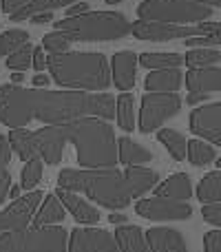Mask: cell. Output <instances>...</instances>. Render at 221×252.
<instances>
[{
    "mask_svg": "<svg viewBox=\"0 0 221 252\" xmlns=\"http://www.w3.org/2000/svg\"><path fill=\"white\" fill-rule=\"evenodd\" d=\"M80 118H115V97L109 93L87 91H49V89H22L18 84L0 87V124L9 128H27L38 120L44 126L64 124Z\"/></svg>",
    "mask_w": 221,
    "mask_h": 252,
    "instance_id": "6da1fadb",
    "label": "cell"
},
{
    "mask_svg": "<svg viewBox=\"0 0 221 252\" xmlns=\"http://www.w3.org/2000/svg\"><path fill=\"white\" fill-rule=\"evenodd\" d=\"M29 144L33 159H44L49 166L60 164L66 144L75 146L82 168H115L117 164L115 130L100 118H80L29 130Z\"/></svg>",
    "mask_w": 221,
    "mask_h": 252,
    "instance_id": "7a4b0ae2",
    "label": "cell"
},
{
    "mask_svg": "<svg viewBox=\"0 0 221 252\" xmlns=\"http://www.w3.org/2000/svg\"><path fill=\"white\" fill-rule=\"evenodd\" d=\"M159 182V173L146 166L117 168H64L58 175V188L87 195L91 201L104 208H126L133 199L153 190Z\"/></svg>",
    "mask_w": 221,
    "mask_h": 252,
    "instance_id": "3957f363",
    "label": "cell"
},
{
    "mask_svg": "<svg viewBox=\"0 0 221 252\" xmlns=\"http://www.w3.org/2000/svg\"><path fill=\"white\" fill-rule=\"evenodd\" d=\"M47 69L60 89L97 93L111 87L109 60L102 53L64 51L47 56Z\"/></svg>",
    "mask_w": 221,
    "mask_h": 252,
    "instance_id": "277c9868",
    "label": "cell"
},
{
    "mask_svg": "<svg viewBox=\"0 0 221 252\" xmlns=\"http://www.w3.org/2000/svg\"><path fill=\"white\" fill-rule=\"evenodd\" d=\"M56 29L66 33L73 42H97L126 38L130 33V22L124 13L117 11H84L58 20Z\"/></svg>",
    "mask_w": 221,
    "mask_h": 252,
    "instance_id": "5b68a950",
    "label": "cell"
},
{
    "mask_svg": "<svg viewBox=\"0 0 221 252\" xmlns=\"http://www.w3.org/2000/svg\"><path fill=\"white\" fill-rule=\"evenodd\" d=\"M69 232L62 226L25 228L0 235V252H66Z\"/></svg>",
    "mask_w": 221,
    "mask_h": 252,
    "instance_id": "8992f818",
    "label": "cell"
},
{
    "mask_svg": "<svg viewBox=\"0 0 221 252\" xmlns=\"http://www.w3.org/2000/svg\"><path fill=\"white\" fill-rule=\"evenodd\" d=\"M213 11V7L190 0H142L137 7V18L151 22H168V25H188V22L208 20Z\"/></svg>",
    "mask_w": 221,
    "mask_h": 252,
    "instance_id": "52a82bcc",
    "label": "cell"
},
{
    "mask_svg": "<svg viewBox=\"0 0 221 252\" xmlns=\"http://www.w3.org/2000/svg\"><path fill=\"white\" fill-rule=\"evenodd\" d=\"M219 22H201V25H168V22H151L135 20L130 25V33L137 40H151V42H164V40H186L195 35H219Z\"/></svg>",
    "mask_w": 221,
    "mask_h": 252,
    "instance_id": "ba28073f",
    "label": "cell"
},
{
    "mask_svg": "<svg viewBox=\"0 0 221 252\" xmlns=\"http://www.w3.org/2000/svg\"><path fill=\"white\" fill-rule=\"evenodd\" d=\"M182 109V97L177 93H146L139 109V130H157L166 120L175 118Z\"/></svg>",
    "mask_w": 221,
    "mask_h": 252,
    "instance_id": "9c48e42d",
    "label": "cell"
},
{
    "mask_svg": "<svg viewBox=\"0 0 221 252\" xmlns=\"http://www.w3.org/2000/svg\"><path fill=\"white\" fill-rule=\"evenodd\" d=\"M135 213L151 221H184L190 219L192 208L188 201H175L166 197H146L135 204Z\"/></svg>",
    "mask_w": 221,
    "mask_h": 252,
    "instance_id": "30bf717a",
    "label": "cell"
},
{
    "mask_svg": "<svg viewBox=\"0 0 221 252\" xmlns=\"http://www.w3.org/2000/svg\"><path fill=\"white\" fill-rule=\"evenodd\" d=\"M42 201V192L31 190L25 197H18L4 210H0V235L2 232H18L29 226L33 213Z\"/></svg>",
    "mask_w": 221,
    "mask_h": 252,
    "instance_id": "8fae6325",
    "label": "cell"
},
{
    "mask_svg": "<svg viewBox=\"0 0 221 252\" xmlns=\"http://www.w3.org/2000/svg\"><path fill=\"white\" fill-rule=\"evenodd\" d=\"M66 252H120L109 230L102 228H75L66 241Z\"/></svg>",
    "mask_w": 221,
    "mask_h": 252,
    "instance_id": "7c38bea8",
    "label": "cell"
},
{
    "mask_svg": "<svg viewBox=\"0 0 221 252\" xmlns=\"http://www.w3.org/2000/svg\"><path fill=\"white\" fill-rule=\"evenodd\" d=\"M190 130L199 137L208 139L210 144H221V104L210 102L190 113Z\"/></svg>",
    "mask_w": 221,
    "mask_h": 252,
    "instance_id": "4fadbf2b",
    "label": "cell"
},
{
    "mask_svg": "<svg viewBox=\"0 0 221 252\" xmlns=\"http://www.w3.org/2000/svg\"><path fill=\"white\" fill-rule=\"evenodd\" d=\"M109 71L111 82L120 91H130L135 87V78H137V56L133 51H117L111 60Z\"/></svg>",
    "mask_w": 221,
    "mask_h": 252,
    "instance_id": "5bb4252c",
    "label": "cell"
},
{
    "mask_svg": "<svg viewBox=\"0 0 221 252\" xmlns=\"http://www.w3.org/2000/svg\"><path fill=\"white\" fill-rule=\"evenodd\" d=\"M144 239L151 252H188L186 239L175 228H151Z\"/></svg>",
    "mask_w": 221,
    "mask_h": 252,
    "instance_id": "9a60e30c",
    "label": "cell"
},
{
    "mask_svg": "<svg viewBox=\"0 0 221 252\" xmlns=\"http://www.w3.org/2000/svg\"><path fill=\"white\" fill-rule=\"evenodd\" d=\"M56 197L60 199V204L64 206V210H69L71 215L75 217V221L84 223V226H91V223H97L100 221V213L97 208H93L87 199L78 195V192H71V190H64V188H58Z\"/></svg>",
    "mask_w": 221,
    "mask_h": 252,
    "instance_id": "2e32d148",
    "label": "cell"
},
{
    "mask_svg": "<svg viewBox=\"0 0 221 252\" xmlns=\"http://www.w3.org/2000/svg\"><path fill=\"white\" fill-rule=\"evenodd\" d=\"M186 89L190 93H217L221 91V69L204 66V69L186 71Z\"/></svg>",
    "mask_w": 221,
    "mask_h": 252,
    "instance_id": "e0dca14e",
    "label": "cell"
},
{
    "mask_svg": "<svg viewBox=\"0 0 221 252\" xmlns=\"http://www.w3.org/2000/svg\"><path fill=\"white\" fill-rule=\"evenodd\" d=\"M184 82V75L179 69H157L151 71L144 80V87L148 93H175Z\"/></svg>",
    "mask_w": 221,
    "mask_h": 252,
    "instance_id": "ac0fdd59",
    "label": "cell"
},
{
    "mask_svg": "<svg viewBox=\"0 0 221 252\" xmlns=\"http://www.w3.org/2000/svg\"><path fill=\"white\" fill-rule=\"evenodd\" d=\"M190 195H192V184L186 173L173 175V177H168L155 188V197H166V199H175V201H188Z\"/></svg>",
    "mask_w": 221,
    "mask_h": 252,
    "instance_id": "d6986e66",
    "label": "cell"
},
{
    "mask_svg": "<svg viewBox=\"0 0 221 252\" xmlns=\"http://www.w3.org/2000/svg\"><path fill=\"white\" fill-rule=\"evenodd\" d=\"M153 159V153L144 148L142 144L133 142L130 137H120L117 139V161L126 166H144Z\"/></svg>",
    "mask_w": 221,
    "mask_h": 252,
    "instance_id": "ffe728a7",
    "label": "cell"
},
{
    "mask_svg": "<svg viewBox=\"0 0 221 252\" xmlns=\"http://www.w3.org/2000/svg\"><path fill=\"white\" fill-rule=\"evenodd\" d=\"M64 206L60 204L56 195H47L44 201L38 206V213H35L33 219V228H42V226H51V223H62L64 221Z\"/></svg>",
    "mask_w": 221,
    "mask_h": 252,
    "instance_id": "44dd1931",
    "label": "cell"
},
{
    "mask_svg": "<svg viewBox=\"0 0 221 252\" xmlns=\"http://www.w3.org/2000/svg\"><path fill=\"white\" fill-rule=\"evenodd\" d=\"M115 244L120 252H151L146 246V239H144V232L139 230L137 226H126L122 223L115 230Z\"/></svg>",
    "mask_w": 221,
    "mask_h": 252,
    "instance_id": "7402d4cb",
    "label": "cell"
},
{
    "mask_svg": "<svg viewBox=\"0 0 221 252\" xmlns=\"http://www.w3.org/2000/svg\"><path fill=\"white\" fill-rule=\"evenodd\" d=\"M78 2V0H29L27 4H22L16 13H11V20L20 22V20H27V18L35 16V13H53L56 9H62V7H69V4Z\"/></svg>",
    "mask_w": 221,
    "mask_h": 252,
    "instance_id": "603a6c76",
    "label": "cell"
},
{
    "mask_svg": "<svg viewBox=\"0 0 221 252\" xmlns=\"http://www.w3.org/2000/svg\"><path fill=\"white\" fill-rule=\"evenodd\" d=\"M137 64H142L144 69H179L184 64V56L179 53H142L137 58Z\"/></svg>",
    "mask_w": 221,
    "mask_h": 252,
    "instance_id": "cb8c5ba5",
    "label": "cell"
},
{
    "mask_svg": "<svg viewBox=\"0 0 221 252\" xmlns=\"http://www.w3.org/2000/svg\"><path fill=\"white\" fill-rule=\"evenodd\" d=\"M195 195L201 204H217V201H221V173L219 170H213V173H208L201 179Z\"/></svg>",
    "mask_w": 221,
    "mask_h": 252,
    "instance_id": "d4e9b609",
    "label": "cell"
},
{
    "mask_svg": "<svg viewBox=\"0 0 221 252\" xmlns=\"http://www.w3.org/2000/svg\"><path fill=\"white\" fill-rule=\"evenodd\" d=\"M221 60V51L217 47H197V49H190L184 58L190 69H204V66H217Z\"/></svg>",
    "mask_w": 221,
    "mask_h": 252,
    "instance_id": "484cf974",
    "label": "cell"
},
{
    "mask_svg": "<svg viewBox=\"0 0 221 252\" xmlns=\"http://www.w3.org/2000/svg\"><path fill=\"white\" fill-rule=\"evenodd\" d=\"M9 164H11V146H9L7 135H0V206L9 197V186H11Z\"/></svg>",
    "mask_w": 221,
    "mask_h": 252,
    "instance_id": "4316f807",
    "label": "cell"
},
{
    "mask_svg": "<svg viewBox=\"0 0 221 252\" xmlns=\"http://www.w3.org/2000/svg\"><path fill=\"white\" fill-rule=\"evenodd\" d=\"M186 157L192 166H208L210 161L217 159V153H215L213 144L201 142V139H190L186 144Z\"/></svg>",
    "mask_w": 221,
    "mask_h": 252,
    "instance_id": "83f0119b",
    "label": "cell"
},
{
    "mask_svg": "<svg viewBox=\"0 0 221 252\" xmlns=\"http://www.w3.org/2000/svg\"><path fill=\"white\" fill-rule=\"evenodd\" d=\"M115 118L122 130L135 128V100L130 93H122L115 100Z\"/></svg>",
    "mask_w": 221,
    "mask_h": 252,
    "instance_id": "f1b7e54d",
    "label": "cell"
},
{
    "mask_svg": "<svg viewBox=\"0 0 221 252\" xmlns=\"http://www.w3.org/2000/svg\"><path fill=\"white\" fill-rule=\"evenodd\" d=\"M157 139H159L161 144H164L166 148H168V153L173 155V159L182 161L186 159V137H184L179 130L175 128H161L159 133H157Z\"/></svg>",
    "mask_w": 221,
    "mask_h": 252,
    "instance_id": "f546056e",
    "label": "cell"
},
{
    "mask_svg": "<svg viewBox=\"0 0 221 252\" xmlns=\"http://www.w3.org/2000/svg\"><path fill=\"white\" fill-rule=\"evenodd\" d=\"M29 42V33L25 29H9L4 33H0V56L7 58L9 53H13L16 49H20L22 44Z\"/></svg>",
    "mask_w": 221,
    "mask_h": 252,
    "instance_id": "4dcf8cb0",
    "label": "cell"
},
{
    "mask_svg": "<svg viewBox=\"0 0 221 252\" xmlns=\"http://www.w3.org/2000/svg\"><path fill=\"white\" fill-rule=\"evenodd\" d=\"M42 179V159L25 161V168L20 173V188L22 190H33L38 182Z\"/></svg>",
    "mask_w": 221,
    "mask_h": 252,
    "instance_id": "1f68e13d",
    "label": "cell"
},
{
    "mask_svg": "<svg viewBox=\"0 0 221 252\" xmlns=\"http://www.w3.org/2000/svg\"><path fill=\"white\" fill-rule=\"evenodd\" d=\"M31 56H33V47H31V42H27L20 49H16L13 53H9L7 66L11 71H27L31 66Z\"/></svg>",
    "mask_w": 221,
    "mask_h": 252,
    "instance_id": "d6a6232c",
    "label": "cell"
},
{
    "mask_svg": "<svg viewBox=\"0 0 221 252\" xmlns=\"http://www.w3.org/2000/svg\"><path fill=\"white\" fill-rule=\"evenodd\" d=\"M71 44H73V40L58 29L42 38V49H47L49 53H64V51H69Z\"/></svg>",
    "mask_w": 221,
    "mask_h": 252,
    "instance_id": "836d02e7",
    "label": "cell"
},
{
    "mask_svg": "<svg viewBox=\"0 0 221 252\" xmlns=\"http://www.w3.org/2000/svg\"><path fill=\"white\" fill-rule=\"evenodd\" d=\"M201 215H204V219L208 223H213V226H221V204H204V208H201Z\"/></svg>",
    "mask_w": 221,
    "mask_h": 252,
    "instance_id": "e575fe53",
    "label": "cell"
},
{
    "mask_svg": "<svg viewBox=\"0 0 221 252\" xmlns=\"http://www.w3.org/2000/svg\"><path fill=\"white\" fill-rule=\"evenodd\" d=\"M221 35H195V38H186L188 47H219Z\"/></svg>",
    "mask_w": 221,
    "mask_h": 252,
    "instance_id": "d590c367",
    "label": "cell"
},
{
    "mask_svg": "<svg viewBox=\"0 0 221 252\" xmlns=\"http://www.w3.org/2000/svg\"><path fill=\"white\" fill-rule=\"evenodd\" d=\"M204 252H221V232L210 230L204 237Z\"/></svg>",
    "mask_w": 221,
    "mask_h": 252,
    "instance_id": "8d00e7d4",
    "label": "cell"
},
{
    "mask_svg": "<svg viewBox=\"0 0 221 252\" xmlns=\"http://www.w3.org/2000/svg\"><path fill=\"white\" fill-rule=\"evenodd\" d=\"M31 66H33L35 71H44V66H47V56H44V49L42 47H35L33 49V56H31Z\"/></svg>",
    "mask_w": 221,
    "mask_h": 252,
    "instance_id": "74e56055",
    "label": "cell"
},
{
    "mask_svg": "<svg viewBox=\"0 0 221 252\" xmlns=\"http://www.w3.org/2000/svg\"><path fill=\"white\" fill-rule=\"evenodd\" d=\"M27 2H29V0H2V11L7 13V16H11V13H16L18 9Z\"/></svg>",
    "mask_w": 221,
    "mask_h": 252,
    "instance_id": "f35d334b",
    "label": "cell"
},
{
    "mask_svg": "<svg viewBox=\"0 0 221 252\" xmlns=\"http://www.w3.org/2000/svg\"><path fill=\"white\" fill-rule=\"evenodd\" d=\"M89 11V4L87 2H73L66 7V16H78V13Z\"/></svg>",
    "mask_w": 221,
    "mask_h": 252,
    "instance_id": "ab89813d",
    "label": "cell"
},
{
    "mask_svg": "<svg viewBox=\"0 0 221 252\" xmlns=\"http://www.w3.org/2000/svg\"><path fill=\"white\" fill-rule=\"evenodd\" d=\"M49 82H51V78H47L44 73H38V75L33 78V87H35V89H47Z\"/></svg>",
    "mask_w": 221,
    "mask_h": 252,
    "instance_id": "60d3db41",
    "label": "cell"
},
{
    "mask_svg": "<svg viewBox=\"0 0 221 252\" xmlns=\"http://www.w3.org/2000/svg\"><path fill=\"white\" fill-rule=\"evenodd\" d=\"M210 97V93H190V95L186 97L188 104H197V102H206Z\"/></svg>",
    "mask_w": 221,
    "mask_h": 252,
    "instance_id": "b9f144b4",
    "label": "cell"
},
{
    "mask_svg": "<svg viewBox=\"0 0 221 252\" xmlns=\"http://www.w3.org/2000/svg\"><path fill=\"white\" fill-rule=\"evenodd\" d=\"M31 20H33L35 25H44V22L53 20V13H35V16H31Z\"/></svg>",
    "mask_w": 221,
    "mask_h": 252,
    "instance_id": "7bdbcfd3",
    "label": "cell"
},
{
    "mask_svg": "<svg viewBox=\"0 0 221 252\" xmlns=\"http://www.w3.org/2000/svg\"><path fill=\"white\" fill-rule=\"evenodd\" d=\"M109 221L111 223H120V226H122V223H126V217L122 213H111L109 215Z\"/></svg>",
    "mask_w": 221,
    "mask_h": 252,
    "instance_id": "ee69618b",
    "label": "cell"
},
{
    "mask_svg": "<svg viewBox=\"0 0 221 252\" xmlns=\"http://www.w3.org/2000/svg\"><path fill=\"white\" fill-rule=\"evenodd\" d=\"M190 2H197V4H206V7H219L221 0H190Z\"/></svg>",
    "mask_w": 221,
    "mask_h": 252,
    "instance_id": "f6af8a7d",
    "label": "cell"
},
{
    "mask_svg": "<svg viewBox=\"0 0 221 252\" xmlns=\"http://www.w3.org/2000/svg\"><path fill=\"white\" fill-rule=\"evenodd\" d=\"M20 190H22L20 186H9V197H11V199H18V197H20Z\"/></svg>",
    "mask_w": 221,
    "mask_h": 252,
    "instance_id": "bcb514c9",
    "label": "cell"
},
{
    "mask_svg": "<svg viewBox=\"0 0 221 252\" xmlns=\"http://www.w3.org/2000/svg\"><path fill=\"white\" fill-rule=\"evenodd\" d=\"M22 80H25V75H22V71H13V75H11V84H20Z\"/></svg>",
    "mask_w": 221,
    "mask_h": 252,
    "instance_id": "7dc6e473",
    "label": "cell"
},
{
    "mask_svg": "<svg viewBox=\"0 0 221 252\" xmlns=\"http://www.w3.org/2000/svg\"><path fill=\"white\" fill-rule=\"evenodd\" d=\"M106 2H109V4H115V2H120V0H106Z\"/></svg>",
    "mask_w": 221,
    "mask_h": 252,
    "instance_id": "c3c4849f",
    "label": "cell"
}]
</instances>
